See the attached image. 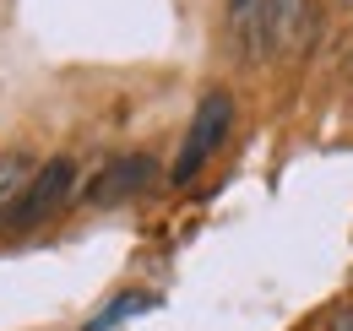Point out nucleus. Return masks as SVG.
<instances>
[{
  "mask_svg": "<svg viewBox=\"0 0 353 331\" xmlns=\"http://www.w3.org/2000/svg\"><path fill=\"white\" fill-rule=\"evenodd\" d=\"M228 39L239 43V54H250V60H266L261 0H228Z\"/></svg>",
  "mask_w": 353,
  "mask_h": 331,
  "instance_id": "nucleus-5",
  "label": "nucleus"
},
{
  "mask_svg": "<svg viewBox=\"0 0 353 331\" xmlns=\"http://www.w3.org/2000/svg\"><path fill=\"white\" fill-rule=\"evenodd\" d=\"M326 331H353V304L332 310V315H326Z\"/></svg>",
  "mask_w": 353,
  "mask_h": 331,
  "instance_id": "nucleus-8",
  "label": "nucleus"
},
{
  "mask_svg": "<svg viewBox=\"0 0 353 331\" xmlns=\"http://www.w3.org/2000/svg\"><path fill=\"white\" fill-rule=\"evenodd\" d=\"M33 158L28 152H0V228L11 223V212L22 201V190H28V179H33Z\"/></svg>",
  "mask_w": 353,
  "mask_h": 331,
  "instance_id": "nucleus-6",
  "label": "nucleus"
},
{
  "mask_svg": "<svg viewBox=\"0 0 353 331\" xmlns=\"http://www.w3.org/2000/svg\"><path fill=\"white\" fill-rule=\"evenodd\" d=\"M348 6H353V0H348Z\"/></svg>",
  "mask_w": 353,
  "mask_h": 331,
  "instance_id": "nucleus-9",
  "label": "nucleus"
},
{
  "mask_svg": "<svg viewBox=\"0 0 353 331\" xmlns=\"http://www.w3.org/2000/svg\"><path fill=\"white\" fill-rule=\"evenodd\" d=\"M71 190H77V163H71V158H49V163H39L6 228H17V234H22V228H39V223H49L54 212L71 201Z\"/></svg>",
  "mask_w": 353,
  "mask_h": 331,
  "instance_id": "nucleus-2",
  "label": "nucleus"
},
{
  "mask_svg": "<svg viewBox=\"0 0 353 331\" xmlns=\"http://www.w3.org/2000/svg\"><path fill=\"white\" fill-rule=\"evenodd\" d=\"M152 179H158V163H152L147 152H125V158H114V163H103L92 174V185H88L82 201H88V207H120V201L141 196Z\"/></svg>",
  "mask_w": 353,
  "mask_h": 331,
  "instance_id": "nucleus-3",
  "label": "nucleus"
},
{
  "mask_svg": "<svg viewBox=\"0 0 353 331\" xmlns=\"http://www.w3.org/2000/svg\"><path fill=\"white\" fill-rule=\"evenodd\" d=\"M305 22V0H261V39H266V60L283 54L294 33Z\"/></svg>",
  "mask_w": 353,
  "mask_h": 331,
  "instance_id": "nucleus-4",
  "label": "nucleus"
},
{
  "mask_svg": "<svg viewBox=\"0 0 353 331\" xmlns=\"http://www.w3.org/2000/svg\"><path fill=\"white\" fill-rule=\"evenodd\" d=\"M152 304H158V293L131 288V293H120V299H109V304H103V310H98V315H92V321H88L82 331H114V326H125L131 315H147Z\"/></svg>",
  "mask_w": 353,
  "mask_h": 331,
  "instance_id": "nucleus-7",
  "label": "nucleus"
},
{
  "mask_svg": "<svg viewBox=\"0 0 353 331\" xmlns=\"http://www.w3.org/2000/svg\"><path fill=\"white\" fill-rule=\"evenodd\" d=\"M228 130H234V92H228V87L201 92V103H196V114H190V130H185V141H179V152H174L169 179H174V185H190V179L223 152Z\"/></svg>",
  "mask_w": 353,
  "mask_h": 331,
  "instance_id": "nucleus-1",
  "label": "nucleus"
}]
</instances>
